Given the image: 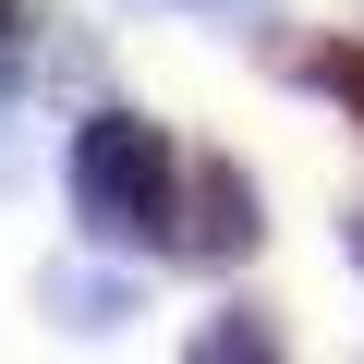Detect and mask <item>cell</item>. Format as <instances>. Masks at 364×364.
<instances>
[{"instance_id": "6", "label": "cell", "mask_w": 364, "mask_h": 364, "mask_svg": "<svg viewBox=\"0 0 364 364\" xmlns=\"http://www.w3.org/2000/svg\"><path fill=\"white\" fill-rule=\"evenodd\" d=\"M13 25H25V0H0V49H13Z\"/></svg>"}, {"instance_id": "7", "label": "cell", "mask_w": 364, "mask_h": 364, "mask_svg": "<svg viewBox=\"0 0 364 364\" xmlns=\"http://www.w3.org/2000/svg\"><path fill=\"white\" fill-rule=\"evenodd\" d=\"M195 13H219V25H231V13H255V0H195Z\"/></svg>"}, {"instance_id": "2", "label": "cell", "mask_w": 364, "mask_h": 364, "mask_svg": "<svg viewBox=\"0 0 364 364\" xmlns=\"http://www.w3.org/2000/svg\"><path fill=\"white\" fill-rule=\"evenodd\" d=\"M255 231H267V207H255V170L243 158H195V170H182V255H195V267L255 255Z\"/></svg>"}, {"instance_id": "4", "label": "cell", "mask_w": 364, "mask_h": 364, "mask_svg": "<svg viewBox=\"0 0 364 364\" xmlns=\"http://www.w3.org/2000/svg\"><path fill=\"white\" fill-rule=\"evenodd\" d=\"M304 85H316V97H340V109L364 122V37H328V49L304 61Z\"/></svg>"}, {"instance_id": "5", "label": "cell", "mask_w": 364, "mask_h": 364, "mask_svg": "<svg viewBox=\"0 0 364 364\" xmlns=\"http://www.w3.org/2000/svg\"><path fill=\"white\" fill-rule=\"evenodd\" d=\"M340 255H352V267H364V207H352V219H340Z\"/></svg>"}, {"instance_id": "1", "label": "cell", "mask_w": 364, "mask_h": 364, "mask_svg": "<svg viewBox=\"0 0 364 364\" xmlns=\"http://www.w3.org/2000/svg\"><path fill=\"white\" fill-rule=\"evenodd\" d=\"M73 219L109 255H182V158L146 109H97L73 134Z\"/></svg>"}, {"instance_id": "3", "label": "cell", "mask_w": 364, "mask_h": 364, "mask_svg": "<svg viewBox=\"0 0 364 364\" xmlns=\"http://www.w3.org/2000/svg\"><path fill=\"white\" fill-rule=\"evenodd\" d=\"M195 352H207V364H231V352H279V328H267L255 304H219V316L195 328Z\"/></svg>"}]
</instances>
